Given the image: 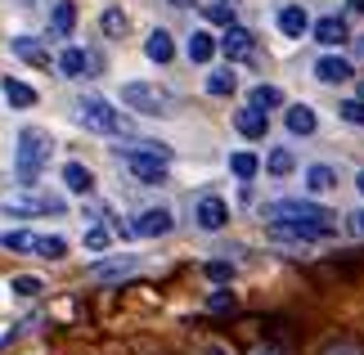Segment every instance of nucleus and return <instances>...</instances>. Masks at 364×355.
Returning <instances> with one entry per match:
<instances>
[{
  "label": "nucleus",
  "instance_id": "nucleus-1",
  "mask_svg": "<svg viewBox=\"0 0 364 355\" xmlns=\"http://www.w3.org/2000/svg\"><path fill=\"white\" fill-rule=\"evenodd\" d=\"M265 221H270L274 238H292V243H315V238H328L338 230V216L319 203H306V198H279L265 207Z\"/></svg>",
  "mask_w": 364,
  "mask_h": 355
},
{
  "label": "nucleus",
  "instance_id": "nucleus-2",
  "mask_svg": "<svg viewBox=\"0 0 364 355\" xmlns=\"http://www.w3.org/2000/svg\"><path fill=\"white\" fill-rule=\"evenodd\" d=\"M50 153H54V139H50V131H41V126H23V131H18V149H14L18 184H36L41 166L50 162Z\"/></svg>",
  "mask_w": 364,
  "mask_h": 355
},
{
  "label": "nucleus",
  "instance_id": "nucleus-3",
  "mask_svg": "<svg viewBox=\"0 0 364 355\" xmlns=\"http://www.w3.org/2000/svg\"><path fill=\"white\" fill-rule=\"evenodd\" d=\"M77 122L86 126V131H95V135H113V139L131 135V117H126V112H117V108L108 104V99H100V95L77 99Z\"/></svg>",
  "mask_w": 364,
  "mask_h": 355
},
{
  "label": "nucleus",
  "instance_id": "nucleus-4",
  "mask_svg": "<svg viewBox=\"0 0 364 355\" xmlns=\"http://www.w3.org/2000/svg\"><path fill=\"white\" fill-rule=\"evenodd\" d=\"M0 211H5V216H63L68 203L59 194H41L32 184H23V189L0 194Z\"/></svg>",
  "mask_w": 364,
  "mask_h": 355
},
{
  "label": "nucleus",
  "instance_id": "nucleus-5",
  "mask_svg": "<svg viewBox=\"0 0 364 355\" xmlns=\"http://www.w3.org/2000/svg\"><path fill=\"white\" fill-rule=\"evenodd\" d=\"M122 104L131 112H144V117H176V95L162 86H149V81L122 86Z\"/></svg>",
  "mask_w": 364,
  "mask_h": 355
},
{
  "label": "nucleus",
  "instance_id": "nucleus-6",
  "mask_svg": "<svg viewBox=\"0 0 364 355\" xmlns=\"http://www.w3.org/2000/svg\"><path fill=\"white\" fill-rule=\"evenodd\" d=\"M171 225H176V216L166 207H149V211H139V216L126 225V234H135V238H162V234H171Z\"/></svg>",
  "mask_w": 364,
  "mask_h": 355
},
{
  "label": "nucleus",
  "instance_id": "nucleus-7",
  "mask_svg": "<svg viewBox=\"0 0 364 355\" xmlns=\"http://www.w3.org/2000/svg\"><path fill=\"white\" fill-rule=\"evenodd\" d=\"M193 221H198V230H207V234L225 230V221H230V207H225V198H216V194L198 198V207H193Z\"/></svg>",
  "mask_w": 364,
  "mask_h": 355
},
{
  "label": "nucleus",
  "instance_id": "nucleus-8",
  "mask_svg": "<svg viewBox=\"0 0 364 355\" xmlns=\"http://www.w3.org/2000/svg\"><path fill=\"white\" fill-rule=\"evenodd\" d=\"M126 166H131V176L139 184H162L166 180V158H158V153H126Z\"/></svg>",
  "mask_w": 364,
  "mask_h": 355
},
{
  "label": "nucleus",
  "instance_id": "nucleus-9",
  "mask_svg": "<svg viewBox=\"0 0 364 355\" xmlns=\"http://www.w3.org/2000/svg\"><path fill=\"white\" fill-rule=\"evenodd\" d=\"M355 68L351 59H342V54H319L315 59V81H324V86H342V81H351Z\"/></svg>",
  "mask_w": 364,
  "mask_h": 355
},
{
  "label": "nucleus",
  "instance_id": "nucleus-10",
  "mask_svg": "<svg viewBox=\"0 0 364 355\" xmlns=\"http://www.w3.org/2000/svg\"><path fill=\"white\" fill-rule=\"evenodd\" d=\"M311 32H315L319 46H328V50H338V46H346V41H351V27H346V18H338V14H324V18H315Z\"/></svg>",
  "mask_w": 364,
  "mask_h": 355
},
{
  "label": "nucleus",
  "instance_id": "nucleus-11",
  "mask_svg": "<svg viewBox=\"0 0 364 355\" xmlns=\"http://www.w3.org/2000/svg\"><path fill=\"white\" fill-rule=\"evenodd\" d=\"M274 27H279V32H284L288 41H301L306 32H311V18H306V9H301V5H284V9L274 14Z\"/></svg>",
  "mask_w": 364,
  "mask_h": 355
},
{
  "label": "nucleus",
  "instance_id": "nucleus-12",
  "mask_svg": "<svg viewBox=\"0 0 364 355\" xmlns=\"http://www.w3.org/2000/svg\"><path fill=\"white\" fill-rule=\"evenodd\" d=\"M220 50H225L230 59H252V54H257V36H252L247 27H225V36H220Z\"/></svg>",
  "mask_w": 364,
  "mask_h": 355
},
{
  "label": "nucleus",
  "instance_id": "nucleus-13",
  "mask_svg": "<svg viewBox=\"0 0 364 355\" xmlns=\"http://www.w3.org/2000/svg\"><path fill=\"white\" fill-rule=\"evenodd\" d=\"M9 50H14V59H23V63H32V68H50V50L41 46L36 36H14Z\"/></svg>",
  "mask_w": 364,
  "mask_h": 355
},
{
  "label": "nucleus",
  "instance_id": "nucleus-14",
  "mask_svg": "<svg viewBox=\"0 0 364 355\" xmlns=\"http://www.w3.org/2000/svg\"><path fill=\"white\" fill-rule=\"evenodd\" d=\"M95 63H100V59H95V54H86V50H77V46L59 54V73H63V77H90Z\"/></svg>",
  "mask_w": 364,
  "mask_h": 355
},
{
  "label": "nucleus",
  "instance_id": "nucleus-15",
  "mask_svg": "<svg viewBox=\"0 0 364 355\" xmlns=\"http://www.w3.org/2000/svg\"><path fill=\"white\" fill-rule=\"evenodd\" d=\"M265 126H270V122H265V108H252V104H247V108L234 112V131L247 135V139H261Z\"/></svg>",
  "mask_w": 364,
  "mask_h": 355
},
{
  "label": "nucleus",
  "instance_id": "nucleus-16",
  "mask_svg": "<svg viewBox=\"0 0 364 355\" xmlns=\"http://www.w3.org/2000/svg\"><path fill=\"white\" fill-rule=\"evenodd\" d=\"M284 126H288L292 135H315L319 117H315V108H306V104H288V112H284Z\"/></svg>",
  "mask_w": 364,
  "mask_h": 355
},
{
  "label": "nucleus",
  "instance_id": "nucleus-17",
  "mask_svg": "<svg viewBox=\"0 0 364 355\" xmlns=\"http://www.w3.org/2000/svg\"><path fill=\"white\" fill-rule=\"evenodd\" d=\"M144 54H149L153 63H171V59H176V41H171V32L153 27V32H149V41H144Z\"/></svg>",
  "mask_w": 364,
  "mask_h": 355
},
{
  "label": "nucleus",
  "instance_id": "nucleus-18",
  "mask_svg": "<svg viewBox=\"0 0 364 355\" xmlns=\"http://www.w3.org/2000/svg\"><path fill=\"white\" fill-rule=\"evenodd\" d=\"M135 270H139L135 257H113V261H95L90 279H126V275H135Z\"/></svg>",
  "mask_w": 364,
  "mask_h": 355
},
{
  "label": "nucleus",
  "instance_id": "nucleus-19",
  "mask_svg": "<svg viewBox=\"0 0 364 355\" xmlns=\"http://www.w3.org/2000/svg\"><path fill=\"white\" fill-rule=\"evenodd\" d=\"M220 50V41L212 36V32H193L189 36V46H185V54H189V63H212V54Z\"/></svg>",
  "mask_w": 364,
  "mask_h": 355
},
{
  "label": "nucleus",
  "instance_id": "nucleus-20",
  "mask_svg": "<svg viewBox=\"0 0 364 355\" xmlns=\"http://www.w3.org/2000/svg\"><path fill=\"white\" fill-rule=\"evenodd\" d=\"M50 27H54V36H73V27H77V5L73 0H54Z\"/></svg>",
  "mask_w": 364,
  "mask_h": 355
},
{
  "label": "nucleus",
  "instance_id": "nucleus-21",
  "mask_svg": "<svg viewBox=\"0 0 364 355\" xmlns=\"http://www.w3.org/2000/svg\"><path fill=\"white\" fill-rule=\"evenodd\" d=\"M306 189H311V194H328V189H338V171H333L328 162L306 166Z\"/></svg>",
  "mask_w": 364,
  "mask_h": 355
},
{
  "label": "nucleus",
  "instance_id": "nucleus-22",
  "mask_svg": "<svg viewBox=\"0 0 364 355\" xmlns=\"http://www.w3.org/2000/svg\"><path fill=\"white\" fill-rule=\"evenodd\" d=\"M239 90V77H234V68H212L207 73V95H216V99H225Z\"/></svg>",
  "mask_w": 364,
  "mask_h": 355
},
{
  "label": "nucleus",
  "instance_id": "nucleus-23",
  "mask_svg": "<svg viewBox=\"0 0 364 355\" xmlns=\"http://www.w3.org/2000/svg\"><path fill=\"white\" fill-rule=\"evenodd\" d=\"M0 90H5V99H9L14 108H32V104H36V90L23 86L18 77H5V81H0Z\"/></svg>",
  "mask_w": 364,
  "mask_h": 355
},
{
  "label": "nucleus",
  "instance_id": "nucleus-24",
  "mask_svg": "<svg viewBox=\"0 0 364 355\" xmlns=\"http://www.w3.org/2000/svg\"><path fill=\"white\" fill-rule=\"evenodd\" d=\"M63 184H68L73 194H90V189H95V176H90V166L68 162V166H63Z\"/></svg>",
  "mask_w": 364,
  "mask_h": 355
},
{
  "label": "nucleus",
  "instance_id": "nucleus-25",
  "mask_svg": "<svg viewBox=\"0 0 364 355\" xmlns=\"http://www.w3.org/2000/svg\"><path fill=\"white\" fill-rule=\"evenodd\" d=\"M230 171H234V176H239L243 184H252V176H257V171H261V162H257V153H243V149H239V153H234V158H230Z\"/></svg>",
  "mask_w": 364,
  "mask_h": 355
},
{
  "label": "nucleus",
  "instance_id": "nucleus-26",
  "mask_svg": "<svg viewBox=\"0 0 364 355\" xmlns=\"http://www.w3.org/2000/svg\"><path fill=\"white\" fill-rule=\"evenodd\" d=\"M247 104L252 108H284V90H279V86H252Z\"/></svg>",
  "mask_w": 364,
  "mask_h": 355
},
{
  "label": "nucleus",
  "instance_id": "nucleus-27",
  "mask_svg": "<svg viewBox=\"0 0 364 355\" xmlns=\"http://www.w3.org/2000/svg\"><path fill=\"white\" fill-rule=\"evenodd\" d=\"M0 248H5V252H36V234H27V230H5V234H0Z\"/></svg>",
  "mask_w": 364,
  "mask_h": 355
},
{
  "label": "nucleus",
  "instance_id": "nucleus-28",
  "mask_svg": "<svg viewBox=\"0 0 364 355\" xmlns=\"http://www.w3.org/2000/svg\"><path fill=\"white\" fill-rule=\"evenodd\" d=\"M36 257L59 261V257H68V243H63L59 234H36Z\"/></svg>",
  "mask_w": 364,
  "mask_h": 355
},
{
  "label": "nucleus",
  "instance_id": "nucleus-29",
  "mask_svg": "<svg viewBox=\"0 0 364 355\" xmlns=\"http://www.w3.org/2000/svg\"><path fill=\"white\" fill-rule=\"evenodd\" d=\"M207 23H220V27H234V0H207L203 5Z\"/></svg>",
  "mask_w": 364,
  "mask_h": 355
},
{
  "label": "nucleus",
  "instance_id": "nucleus-30",
  "mask_svg": "<svg viewBox=\"0 0 364 355\" xmlns=\"http://www.w3.org/2000/svg\"><path fill=\"white\" fill-rule=\"evenodd\" d=\"M292 166H297V158H292V149H274L270 158H265V171H270V176H288Z\"/></svg>",
  "mask_w": 364,
  "mask_h": 355
},
{
  "label": "nucleus",
  "instance_id": "nucleus-31",
  "mask_svg": "<svg viewBox=\"0 0 364 355\" xmlns=\"http://www.w3.org/2000/svg\"><path fill=\"white\" fill-rule=\"evenodd\" d=\"M100 27H104V36H122V32H126V14H122V9H104Z\"/></svg>",
  "mask_w": 364,
  "mask_h": 355
},
{
  "label": "nucleus",
  "instance_id": "nucleus-32",
  "mask_svg": "<svg viewBox=\"0 0 364 355\" xmlns=\"http://www.w3.org/2000/svg\"><path fill=\"white\" fill-rule=\"evenodd\" d=\"M108 243H113V230H104V225H95V230H86V248H90V252H104Z\"/></svg>",
  "mask_w": 364,
  "mask_h": 355
},
{
  "label": "nucleus",
  "instance_id": "nucleus-33",
  "mask_svg": "<svg viewBox=\"0 0 364 355\" xmlns=\"http://www.w3.org/2000/svg\"><path fill=\"white\" fill-rule=\"evenodd\" d=\"M338 112H342V122H351V126H364V99H346V104H342Z\"/></svg>",
  "mask_w": 364,
  "mask_h": 355
},
{
  "label": "nucleus",
  "instance_id": "nucleus-34",
  "mask_svg": "<svg viewBox=\"0 0 364 355\" xmlns=\"http://www.w3.org/2000/svg\"><path fill=\"white\" fill-rule=\"evenodd\" d=\"M203 275H207V279H216V283H225V279H234V265H230V261H207V265H203Z\"/></svg>",
  "mask_w": 364,
  "mask_h": 355
},
{
  "label": "nucleus",
  "instance_id": "nucleus-35",
  "mask_svg": "<svg viewBox=\"0 0 364 355\" xmlns=\"http://www.w3.org/2000/svg\"><path fill=\"white\" fill-rule=\"evenodd\" d=\"M14 292H18V297H36L41 292V279L36 275H18V279H14Z\"/></svg>",
  "mask_w": 364,
  "mask_h": 355
},
{
  "label": "nucleus",
  "instance_id": "nucleus-36",
  "mask_svg": "<svg viewBox=\"0 0 364 355\" xmlns=\"http://www.w3.org/2000/svg\"><path fill=\"white\" fill-rule=\"evenodd\" d=\"M319 355H364V346L360 342H333V346H324Z\"/></svg>",
  "mask_w": 364,
  "mask_h": 355
},
{
  "label": "nucleus",
  "instance_id": "nucleus-37",
  "mask_svg": "<svg viewBox=\"0 0 364 355\" xmlns=\"http://www.w3.org/2000/svg\"><path fill=\"white\" fill-rule=\"evenodd\" d=\"M230 306H234L230 292H212V297H207V310H230Z\"/></svg>",
  "mask_w": 364,
  "mask_h": 355
},
{
  "label": "nucleus",
  "instance_id": "nucleus-38",
  "mask_svg": "<svg viewBox=\"0 0 364 355\" xmlns=\"http://www.w3.org/2000/svg\"><path fill=\"white\" fill-rule=\"evenodd\" d=\"M351 234H355V238H364V207H360V211H351Z\"/></svg>",
  "mask_w": 364,
  "mask_h": 355
},
{
  "label": "nucleus",
  "instance_id": "nucleus-39",
  "mask_svg": "<svg viewBox=\"0 0 364 355\" xmlns=\"http://www.w3.org/2000/svg\"><path fill=\"white\" fill-rule=\"evenodd\" d=\"M247 355H284V351H279V346H270V342H261V346H252Z\"/></svg>",
  "mask_w": 364,
  "mask_h": 355
},
{
  "label": "nucleus",
  "instance_id": "nucleus-40",
  "mask_svg": "<svg viewBox=\"0 0 364 355\" xmlns=\"http://www.w3.org/2000/svg\"><path fill=\"white\" fill-rule=\"evenodd\" d=\"M203 355H230V351H225V346H220V342H212V346H207Z\"/></svg>",
  "mask_w": 364,
  "mask_h": 355
},
{
  "label": "nucleus",
  "instance_id": "nucleus-41",
  "mask_svg": "<svg viewBox=\"0 0 364 355\" xmlns=\"http://www.w3.org/2000/svg\"><path fill=\"white\" fill-rule=\"evenodd\" d=\"M355 59H364V36H355Z\"/></svg>",
  "mask_w": 364,
  "mask_h": 355
},
{
  "label": "nucleus",
  "instance_id": "nucleus-42",
  "mask_svg": "<svg viewBox=\"0 0 364 355\" xmlns=\"http://www.w3.org/2000/svg\"><path fill=\"white\" fill-rule=\"evenodd\" d=\"M346 5H351L355 14H364V0H346Z\"/></svg>",
  "mask_w": 364,
  "mask_h": 355
},
{
  "label": "nucleus",
  "instance_id": "nucleus-43",
  "mask_svg": "<svg viewBox=\"0 0 364 355\" xmlns=\"http://www.w3.org/2000/svg\"><path fill=\"white\" fill-rule=\"evenodd\" d=\"M355 189H360V194H364V171H360V176H355Z\"/></svg>",
  "mask_w": 364,
  "mask_h": 355
},
{
  "label": "nucleus",
  "instance_id": "nucleus-44",
  "mask_svg": "<svg viewBox=\"0 0 364 355\" xmlns=\"http://www.w3.org/2000/svg\"><path fill=\"white\" fill-rule=\"evenodd\" d=\"M360 99H364V86H360Z\"/></svg>",
  "mask_w": 364,
  "mask_h": 355
}]
</instances>
